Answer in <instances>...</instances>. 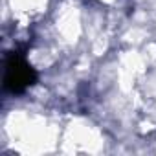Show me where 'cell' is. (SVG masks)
<instances>
[{
	"label": "cell",
	"instance_id": "cell-1",
	"mask_svg": "<svg viewBox=\"0 0 156 156\" xmlns=\"http://www.w3.org/2000/svg\"><path fill=\"white\" fill-rule=\"evenodd\" d=\"M35 81H37V73L24 59V53H19V51L11 53L6 62V75H4L6 90L13 94H20L28 87H31Z\"/></svg>",
	"mask_w": 156,
	"mask_h": 156
}]
</instances>
